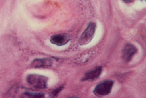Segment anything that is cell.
Here are the masks:
<instances>
[{
  "label": "cell",
  "mask_w": 146,
  "mask_h": 98,
  "mask_svg": "<svg viewBox=\"0 0 146 98\" xmlns=\"http://www.w3.org/2000/svg\"><path fill=\"white\" fill-rule=\"evenodd\" d=\"M96 30V22L91 21L86 29L84 30L81 36L79 38L78 40V43L80 46H84V45L88 44L92 40L93 37L95 36Z\"/></svg>",
  "instance_id": "cell-1"
},
{
  "label": "cell",
  "mask_w": 146,
  "mask_h": 98,
  "mask_svg": "<svg viewBox=\"0 0 146 98\" xmlns=\"http://www.w3.org/2000/svg\"><path fill=\"white\" fill-rule=\"evenodd\" d=\"M27 82L36 89H45L47 87L48 78L40 75L31 74L27 75Z\"/></svg>",
  "instance_id": "cell-2"
},
{
  "label": "cell",
  "mask_w": 146,
  "mask_h": 98,
  "mask_svg": "<svg viewBox=\"0 0 146 98\" xmlns=\"http://www.w3.org/2000/svg\"><path fill=\"white\" fill-rule=\"evenodd\" d=\"M113 86V82L112 80H106L98 84L94 89V93L99 97L110 94Z\"/></svg>",
  "instance_id": "cell-3"
},
{
  "label": "cell",
  "mask_w": 146,
  "mask_h": 98,
  "mask_svg": "<svg viewBox=\"0 0 146 98\" xmlns=\"http://www.w3.org/2000/svg\"><path fill=\"white\" fill-rule=\"evenodd\" d=\"M137 48L132 44H127L123 48L122 52V58L124 62L131 61L134 54L137 53Z\"/></svg>",
  "instance_id": "cell-4"
},
{
  "label": "cell",
  "mask_w": 146,
  "mask_h": 98,
  "mask_svg": "<svg viewBox=\"0 0 146 98\" xmlns=\"http://www.w3.org/2000/svg\"><path fill=\"white\" fill-rule=\"evenodd\" d=\"M70 41V36L67 34H56L51 36L50 42L54 45H56L59 46L66 44Z\"/></svg>",
  "instance_id": "cell-5"
},
{
  "label": "cell",
  "mask_w": 146,
  "mask_h": 98,
  "mask_svg": "<svg viewBox=\"0 0 146 98\" xmlns=\"http://www.w3.org/2000/svg\"><path fill=\"white\" fill-rule=\"evenodd\" d=\"M52 65V60L50 59H35L31 63L33 68H48Z\"/></svg>",
  "instance_id": "cell-6"
},
{
  "label": "cell",
  "mask_w": 146,
  "mask_h": 98,
  "mask_svg": "<svg viewBox=\"0 0 146 98\" xmlns=\"http://www.w3.org/2000/svg\"><path fill=\"white\" fill-rule=\"evenodd\" d=\"M102 68L101 67H97L96 68L86 72L81 80H95V79H98L100 76V75L102 74Z\"/></svg>",
  "instance_id": "cell-7"
},
{
  "label": "cell",
  "mask_w": 146,
  "mask_h": 98,
  "mask_svg": "<svg viewBox=\"0 0 146 98\" xmlns=\"http://www.w3.org/2000/svg\"><path fill=\"white\" fill-rule=\"evenodd\" d=\"M23 97H43L44 94L42 93H25Z\"/></svg>",
  "instance_id": "cell-8"
},
{
  "label": "cell",
  "mask_w": 146,
  "mask_h": 98,
  "mask_svg": "<svg viewBox=\"0 0 146 98\" xmlns=\"http://www.w3.org/2000/svg\"><path fill=\"white\" fill-rule=\"evenodd\" d=\"M63 86H61V87L58 88V89H56V90H54L53 92H52V96H54V97H55V96H56V94H58L60 90L63 89Z\"/></svg>",
  "instance_id": "cell-9"
},
{
  "label": "cell",
  "mask_w": 146,
  "mask_h": 98,
  "mask_svg": "<svg viewBox=\"0 0 146 98\" xmlns=\"http://www.w3.org/2000/svg\"><path fill=\"white\" fill-rule=\"evenodd\" d=\"M122 1L124 3H127V4H130V3H132L134 2V0H122Z\"/></svg>",
  "instance_id": "cell-10"
},
{
  "label": "cell",
  "mask_w": 146,
  "mask_h": 98,
  "mask_svg": "<svg viewBox=\"0 0 146 98\" xmlns=\"http://www.w3.org/2000/svg\"><path fill=\"white\" fill-rule=\"evenodd\" d=\"M142 1H145V0H142Z\"/></svg>",
  "instance_id": "cell-11"
}]
</instances>
